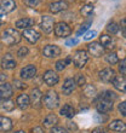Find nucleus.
Listing matches in <instances>:
<instances>
[{"label":"nucleus","mask_w":126,"mask_h":133,"mask_svg":"<svg viewBox=\"0 0 126 133\" xmlns=\"http://www.w3.org/2000/svg\"><path fill=\"white\" fill-rule=\"evenodd\" d=\"M1 40H3L4 44H6V45H9V46H12V45H15V44H18V42L21 41V34L15 28H7V29H5V32L3 33Z\"/></svg>","instance_id":"obj_1"},{"label":"nucleus","mask_w":126,"mask_h":133,"mask_svg":"<svg viewBox=\"0 0 126 133\" xmlns=\"http://www.w3.org/2000/svg\"><path fill=\"white\" fill-rule=\"evenodd\" d=\"M42 101L47 109H55L60 105V97L57 95V92L55 91H49L42 98Z\"/></svg>","instance_id":"obj_2"},{"label":"nucleus","mask_w":126,"mask_h":133,"mask_svg":"<svg viewBox=\"0 0 126 133\" xmlns=\"http://www.w3.org/2000/svg\"><path fill=\"white\" fill-rule=\"evenodd\" d=\"M87 61H89V55L85 50H78L73 57L74 65L77 68H84L85 64L87 63Z\"/></svg>","instance_id":"obj_3"},{"label":"nucleus","mask_w":126,"mask_h":133,"mask_svg":"<svg viewBox=\"0 0 126 133\" xmlns=\"http://www.w3.org/2000/svg\"><path fill=\"white\" fill-rule=\"evenodd\" d=\"M96 109L99 114H107V112L113 110V101L105 98H99V101L96 103Z\"/></svg>","instance_id":"obj_4"},{"label":"nucleus","mask_w":126,"mask_h":133,"mask_svg":"<svg viewBox=\"0 0 126 133\" xmlns=\"http://www.w3.org/2000/svg\"><path fill=\"white\" fill-rule=\"evenodd\" d=\"M72 33V29L66 22H58L55 25V34L57 38H67Z\"/></svg>","instance_id":"obj_5"},{"label":"nucleus","mask_w":126,"mask_h":133,"mask_svg":"<svg viewBox=\"0 0 126 133\" xmlns=\"http://www.w3.org/2000/svg\"><path fill=\"white\" fill-rule=\"evenodd\" d=\"M53 24H55V21H53L52 17H50L47 15L42 16L41 17V22H40V28L44 33L49 34V33L52 32L53 29Z\"/></svg>","instance_id":"obj_6"},{"label":"nucleus","mask_w":126,"mask_h":133,"mask_svg":"<svg viewBox=\"0 0 126 133\" xmlns=\"http://www.w3.org/2000/svg\"><path fill=\"white\" fill-rule=\"evenodd\" d=\"M30 104L34 107V108H40L41 107V104H42V93H41V91L39 90V88H34L33 91H32V93H30Z\"/></svg>","instance_id":"obj_7"},{"label":"nucleus","mask_w":126,"mask_h":133,"mask_svg":"<svg viewBox=\"0 0 126 133\" xmlns=\"http://www.w3.org/2000/svg\"><path fill=\"white\" fill-rule=\"evenodd\" d=\"M42 55L47 58H55L61 55V49L57 45H47L42 50Z\"/></svg>","instance_id":"obj_8"},{"label":"nucleus","mask_w":126,"mask_h":133,"mask_svg":"<svg viewBox=\"0 0 126 133\" xmlns=\"http://www.w3.org/2000/svg\"><path fill=\"white\" fill-rule=\"evenodd\" d=\"M87 50L93 57H102L103 53H104V47H103L99 42H96V41L89 44Z\"/></svg>","instance_id":"obj_9"},{"label":"nucleus","mask_w":126,"mask_h":133,"mask_svg":"<svg viewBox=\"0 0 126 133\" xmlns=\"http://www.w3.org/2000/svg\"><path fill=\"white\" fill-rule=\"evenodd\" d=\"M36 74V68L33 64H29V65H26L24 68H22L21 71H20V75H21L22 79L24 80H29V79H33Z\"/></svg>","instance_id":"obj_10"},{"label":"nucleus","mask_w":126,"mask_h":133,"mask_svg":"<svg viewBox=\"0 0 126 133\" xmlns=\"http://www.w3.org/2000/svg\"><path fill=\"white\" fill-rule=\"evenodd\" d=\"M42 79H44V82H45L47 86H55V85H57L58 80H60L58 75H57L53 70H47V71H45Z\"/></svg>","instance_id":"obj_11"},{"label":"nucleus","mask_w":126,"mask_h":133,"mask_svg":"<svg viewBox=\"0 0 126 133\" xmlns=\"http://www.w3.org/2000/svg\"><path fill=\"white\" fill-rule=\"evenodd\" d=\"M115 76H116L115 70L113 68H104L103 70L99 71V77H101V80L103 82H112Z\"/></svg>","instance_id":"obj_12"},{"label":"nucleus","mask_w":126,"mask_h":133,"mask_svg":"<svg viewBox=\"0 0 126 133\" xmlns=\"http://www.w3.org/2000/svg\"><path fill=\"white\" fill-rule=\"evenodd\" d=\"M22 35H23L26 40H28L30 44H35V42L40 39V33L36 32L35 29H32V28L24 29V32H23Z\"/></svg>","instance_id":"obj_13"},{"label":"nucleus","mask_w":126,"mask_h":133,"mask_svg":"<svg viewBox=\"0 0 126 133\" xmlns=\"http://www.w3.org/2000/svg\"><path fill=\"white\" fill-rule=\"evenodd\" d=\"M67 9H68V4L64 0H58V1H53L50 4V11L52 14H58V12H62Z\"/></svg>","instance_id":"obj_14"},{"label":"nucleus","mask_w":126,"mask_h":133,"mask_svg":"<svg viewBox=\"0 0 126 133\" xmlns=\"http://www.w3.org/2000/svg\"><path fill=\"white\" fill-rule=\"evenodd\" d=\"M17 63H16V61L12 56H11L10 53H7L5 56L3 57V59H1V66H3L4 69H14L16 68Z\"/></svg>","instance_id":"obj_15"},{"label":"nucleus","mask_w":126,"mask_h":133,"mask_svg":"<svg viewBox=\"0 0 126 133\" xmlns=\"http://www.w3.org/2000/svg\"><path fill=\"white\" fill-rule=\"evenodd\" d=\"M99 40H101V45L107 50H113L115 47V41L112 36H109L107 34H102L99 36Z\"/></svg>","instance_id":"obj_16"},{"label":"nucleus","mask_w":126,"mask_h":133,"mask_svg":"<svg viewBox=\"0 0 126 133\" xmlns=\"http://www.w3.org/2000/svg\"><path fill=\"white\" fill-rule=\"evenodd\" d=\"M14 95V90H12V86L10 84H5L0 85V97L3 99H10L11 96Z\"/></svg>","instance_id":"obj_17"},{"label":"nucleus","mask_w":126,"mask_h":133,"mask_svg":"<svg viewBox=\"0 0 126 133\" xmlns=\"http://www.w3.org/2000/svg\"><path fill=\"white\" fill-rule=\"evenodd\" d=\"M75 86H77L75 80H73V79H66V80H64V82H63V86H62L63 95L69 96L70 93L75 90Z\"/></svg>","instance_id":"obj_18"},{"label":"nucleus","mask_w":126,"mask_h":133,"mask_svg":"<svg viewBox=\"0 0 126 133\" xmlns=\"http://www.w3.org/2000/svg\"><path fill=\"white\" fill-rule=\"evenodd\" d=\"M113 86L120 92H126V79L124 76H120V75H116L114 77V80L112 81Z\"/></svg>","instance_id":"obj_19"},{"label":"nucleus","mask_w":126,"mask_h":133,"mask_svg":"<svg viewBox=\"0 0 126 133\" xmlns=\"http://www.w3.org/2000/svg\"><path fill=\"white\" fill-rule=\"evenodd\" d=\"M60 114L62 116H64V117H67V119H73L74 116H75V109L73 108V105L64 104L63 108H61Z\"/></svg>","instance_id":"obj_20"},{"label":"nucleus","mask_w":126,"mask_h":133,"mask_svg":"<svg viewBox=\"0 0 126 133\" xmlns=\"http://www.w3.org/2000/svg\"><path fill=\"white\" fill-rule=\"evenodd\" d=\"M109 130L115 132H126V123L121 120H114L109 123Z\"/></svg>","instance_id":"obj_21"},{"label":"nucleus","mask_w":126,"mask_h":133,"mask_svg":"<svg viewBox=\"0 0 126 133\" xmlns=\"http://www.w3.org/2000/svg\"><path fill=\"white\" fill-rule=\"evenodd\" d=\"M35 22L33 18H29V17H26V18H21V19H18L16 22V28L18 29H29V27L34 24Z\"/></svg>","instance_id":"obj_22"},{"label":"nucleus","mask_w":126,"mask_h":133,"mask_svg":"<svg viewBox=\"0 0 126 133\" xmlns=\"http://www.w3.org/2000/svg\"><path fill=\"white\" fill-rule=\"evenodd\" d=\"M16 104L18 105V108L21 109H27L30 104V98H29L28 95H24V93H22L17 97L16 99Z\"/></svg>","instance_id":"obj_23"},{"label":"nucleus","mask_w":126,"mask_h":133,"mask_svg":"<svg viewBox=\"0 0 126 133\" xmlns=\"http://www.w3.org/2000/svg\"><path fill=\"white\" fill-rule=\"evenodd\" d=\"M12 128V121L6 116H0V131L7 132Z\"/></svg>","instance_id":"obj_24"},{"label":"nucleus","mask_w":126,"mask_h":133,"mask_svg":"<svg viewBox=\"0 0 126 133\" xmlns=\"http://www.w3.org/2000/svg\"><path fill=\"white\" fill-rule=\"evenodd\" d=\"M57 122H58V117L56 116V114H49L44 119V126L45 127H51L52 128V127L56 126Z\"/></svg>","instance_id":"obj_25"},{"label":"nucleus","mask_w":126,"mask_h":133,"mask_svg":"<svg viewBox=\"0 0 126 133\" xmlns=\"http://www.w3.org/2000/svg\"><path fill=\"white\" fill-rule=\"evenodd\" d=\"M15 109V102L10 101V99H4L3 103H0V111L10 112Z\"/></svg>","instance_id":"obj_26"},{"label":"nucleus","mask_w":126,"mask_h":133,"mask_svg":"<svg viewBox=\"0 0 126 133\" xmlns=\"http://www.w3.org/2000/svg\"><path fill=\"white\" fill-rule=\"evenodd\" d=\"M1 7H3L5 12H12L16 9V3L15 0H0Z\"/></svg>","instance_id":"obj_27"},{"label":"nucleus","mask_w":126,"mask_h":133,"mask_svg":"<svg viewBox=\"0 0 126 133\" xmlns=\"http://www.w3.org/2000/svg\"><path fill=\"white\" fill-rule=\"evenodd\" d=\"M97 91H96V87L92 86V85H86L84 86V96L85 97H87V98H93L95 96H96Z\"/></svg>","instance_id":"obj_28"},{"label":"nucleus","mask_w":126,"mask_h":133,"mask_svg":"<svg viewBox=\"0 0 126 133\" xmlns=\"http://www.w3.org/2000/svg\"><path fill=\"white\" fill-rule=\"evenodd\" d=\"M93 10H95V7L92 4H86V5H84V6L81 7L80 14L83 15V16H85V17H89V16L93 12Z\"/></svg>","instance_id":"obj_29"},{"label":"nucleus","mask_w":126,"mask_h":133,"mask_svg":"<svg viewBox=\"0 0 126 133\" xmlns=\"http://www.w3.org/2000/svg\"><path fill=\"white\" fill-rule=\"evenodd\" d=\"M105 61L108 62L110 65H114V64H118L119 63V58H118V55L114 52H110L105 56Z\"/></svg>","instance_id":"obj_30"},{"label":"nucleus","mask_w":126,"mask_h":133,"mask_svg":"<svg viewBox=\"0 0 126 133\" xmlns=\"http://www.w3.org/2000/svg\"><path fill=\"white\" fill-rule=\"evenodd\" d=\"M68 63H70V57H67L66 59L57 61V63H56V69L58 70V71H62V70L67 66V64H68Z\"/></svg>","instance_id":"obj_31"},{"label":"nucleus","mask_w":126,"mask_h":133,"mask_svg":"<svg viewBox=\"0 0 126 133\" xmlns=\"http://www.w3.org/2000/svg\"><path fill=\"white\" fill-rule=\"evenodd\" d=\"M107 30H108V33H110V34H116V33L119 32V25L113 21L109 22L108 24H107Z\"/></svg>","instance_id":"obj_32"},{"label":"nucleus","mask_w":126,"mask_h":133,"mask_svg":"<svg viewBox=\"0 0 126 133\" xmlns=\"http://www.w3.org/2000/svg\"><path fill=\"white\" fill-rule=\"evenodd\" d=\"M101 97L102 98H105V99H109V101H113V102L116 99V95L112 91H104L103 93H102Z\"/></svg>","instance_id":"obj_33"},{"label":"nucleus","mask_w":126,"mask_h":133,"mask_svg":"<svg viewBox=\"0 0 126 133\" xmlns=\"http://www.w3.org/2000/svg\"><path fill=\"white\" fill-rule=\"evenodd\" d=\"M75 84H77V86H80V87L85 86V85H86V79H85L84 75L78 74L77 77H75Z\"/></svg>","instance_id":"obj_34"},{"label":"nucleus","mask_w":126,"mask_h":133,"mask_svg":"<svg viewBox=\"0 0 126 133\" xmlns=\"http://www.w3.org/2000/svg\"><path fill=\"white\" fill-rule=\"evenodd\" d=\"M119 71L123 76H126V58L119 63Z\"/></svg>","instance_id":"obj_35"},{"label":"nucleus","mask_w":126,"mask_h":133,"mask_svg":"<svg viewBox=\"0 0 126 133\" xmlns=\"http://www.w3.org/2000/svg\"><path fill=\"white\" fill-rule=\"evenodd\" d=\"M118 110L123 116H126V102H121L119 105H118Z\"/></svg>","instance_id":"obj_36"},{"label":"nucleus","mask_w":126,"mask_h":133,"mask_svg":"<svg viewBox=\"0 0 126 133\" xmlns=\"http://www.w3.org/2000/svg\"><path fill=\"white\" fill-rule=\"evenodd\" d=\"M28 52H29L28 49L23 46V47H21V49H20V50L17 51V56H18V57H21V58H23V57H26L27 55H28Z\"/></svg>","instance_id":"obj_37"},{"label":"nucleus","mask_w":126,"mask_h":133,"mask_svg":"<svg viewBox=\"0 0 126 133\" xmlns=\"http://www.w3.org/2000/svg\"><path fill=\"white\" fill-rule=\"evenodd\" d=\"M51 133H69L66 128L63 127H60V126H55L51 128Z\"/></svg>","instance_id":"obj_38"},{"label":"nucleus","mask_w":126,"mask_h":133,"mask_svg":"<svg viewBox=\"0 0 126 133\" xmlns=\"http://www.w3.org/2000/svg\"><path fill=\"white\" fill-rule=\"evenodd\" d=\"M24 3L30 7H36L39 4L41 3V0H24Z\"/></svg>","instance_id":"obj_39"},{"label":"nucleus","mask_w":126,"mask_h":133,"mask_svg":"<svg viewBox=\"0 0 126 133\" xmlns=\"http://www.w3.org/2000/svg\"><path fill=\"white\" fill-rule=\"evenodd\" d=\"M119 29H121V33H123V35L126 38V17L121 19L120 25H119Z\"/></svg>","instance_id":"obj_40"},{"label":"nucleus","mask_w":126,"mask_h":133,"mask_svg":"<svg viewBox=\"0 0 126 133\" xmlns=\"http://www.w3.org/2000/svg\"><path fill=\"white\" fill-rule=\"evenodd\" d=\"M90 24H91V21H89V22H86V23H84V24L80 27V29L78 30V35H81V34H83V33H84L85 30H86V29L90 27Z\"/></svg>","instance_id":"obj_41"},{"label":"nucleus","mask_w":126,"mask_h":133,"mask_svg":"<svg viewBox=\"0 0 126 133\" xmlns=\"http://www.w3.org/2000/svg\"><path fill=\"white\" fill-rule=\"evenodd\" d=\"M14 85H15V87L18 88V90H23V88L27 87V85H26L24 82L20 81V80H15V81H14Z\"/></svg>","instance_id":"obj_42"},{"label":"nucleus","mask_w":126,"mask_h":133,"mask_svg":"<svg viewBox=\"0 0 126 133\" xmlns=\"http://www.w3.org/2000/svg\"><path fill=\"white\" fill-rule=\"evenodd\" d=\"M96 34L97 33L95 32V30H90V32H87L84 35V40H91V39H93L96 36Z\"/></svg>","instance_id":"obj_43"},{"label":"nucleus","mask_w":126,"mask_h":133,"mask_svg":"<svg viewBox=\"0 0 126 133\" xmlns=\"http://www.w3.org/2000/svg\"><path fill=\"white\" fill-rule=\"evenodd\" d=\"M92 133H109V131L104 127H96L92 130Z\"/></svg>","instance_id":"obj_44"},{"label":"nucleus","mask_w":126,"mask_h":133,"mask_svg":"<svg viewBox=\"0 0 126 133\" xmlns=\"http://www.w3.org/2000/svg\"><path fill=\"white\" fill-rule=\"evenodd\" d=\"M5 19H6V12H5V10H4L3 7L0 6V23L5 22Z\"/></svg>","instance_id":"obj_45"},{"label":"nucleus","mask_w":126,"mask_h":133,"mask_svg":"<svg viewBox=\"0 0 126 133\" xmlns=\"http://www.w3.org/2000/svg\"><path fill=\"white\" fill-rule=\"evenodd\" d=\"M77 44H78V39H69V40L66 41V46H68V47L77 45Z\"/></svg>","instance_id":"obj_46"},{"label":"nucleus","mask_w":126,"mask_h":133,"mask_svg":"<svg viewBox=\"0 0 126 133\" xmlns=\"http://www.w3.org/2000/svg\"><path fill=\"white\" fill-rule=\"evenodd\" d=\"M32 133H44V130H42V127L36 126L34 128H32Z\"/></svg>","instance_id":"obj_47"},{"label":"nucleus","mask_w":126,"mask_h":133,"mask_svg":"<svg viewBox=\"0 0 126 133\" xmlns=\"http://www.w3.org/2000/svg\"><path fill=\"white\" fill-rule=\"evenodd\" d=\"M68 127H69L70 130H74V131H77V130H78L77 125H75L74 122H68Z\"/></svg>","instance_id":"obj_48"},{"label":"nucleus","mask_w":126,"mask_h":133,"mask_svg":"<svg viewBox=\"0 0 126 133\" xmlns=\"http://www.w3.org/2000/svg\"><path fill=\"white\" fill-rule=\"evenodd\" d=\"M6 80V75L5 74H0V81H4Z\"/></svg>","instance_id":"obj_49"},{"label":"nucleus","mask_w":126,"mask_h":133,"mask_svg":"<svg viewBox=\"0 0 126 133\" xmlns=\"http://www.w3.org/2000/svg\"><path fill=\"white\" fill-rule=\"evenodd\" d=\"M85 1H87V4H92V3H95L96 0H85Z\"/></svg>","instance_id":"obj_50"},{"label":"nucleus","mask_w":126,"mask_h":133,"mask_svg":"<svg viewBox=\"0 0 126 133\" xmlns=\"http://www.w3.org/2000/svg\"><path fill=\"white\" fill-rule=\"evenodd\" d=\"M15 133H26V131H17V132H15Z\"/></svg>","instance_id":"obj_51"},{"label":"nucleus","mask_w":126,"mask_h":133,"mask_svg":"<svg viewBox=\"0 0 126 133\" xmlns=\"http://www.w3.org/2000/svg\"><path fill=\"white\" fill-rule=\"evenodd\" d=\"M0 99H1V97H0Z\"/></svg>","instance_id":"obj_52"}]
</instances>
